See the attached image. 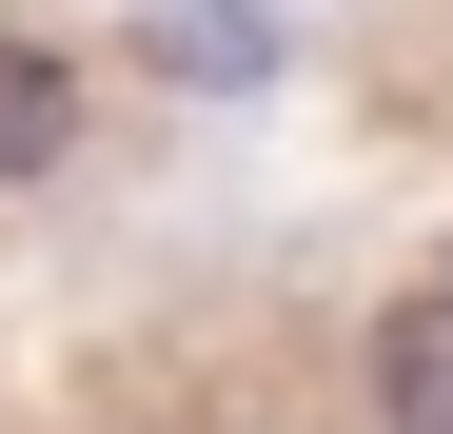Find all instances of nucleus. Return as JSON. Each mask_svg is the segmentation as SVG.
<instances>
[{
  "instance_id": "obj_1",
  "label": "nucleus",
  "mask_w": 453,
  "mask_h": 434,
  "mask_svg": "<svg viewBox=\"0 0 453 434\" xmlns=\"http://www.w3.org/2000/svg\"><path fill=\"white\" fill-rule=\"evenodd\" d=\"M374 395H395V434H453V297H395V336H374Z\"/></svg>"
},
{
  "instance_id": "obj_2",
  "label": "nucleus",
  "mask_w": 453,
  "mask_h": 434,
  "mask_svg": "<svg viewBox=\"0 0 453 434\" xmlns=\"http://www.w3.org/2000/svg\"><path fill=\"white\" fill-rule=\"evenodd\" d=\"M59 138H80V80H59L40 40H0V178H40Z\"/></svg>"
}]
</instances>
